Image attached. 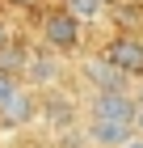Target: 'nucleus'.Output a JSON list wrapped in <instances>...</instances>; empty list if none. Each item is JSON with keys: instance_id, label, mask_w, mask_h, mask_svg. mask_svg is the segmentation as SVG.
<instances>
[{"instance_id": "f257e3e1", "label": "nucleus", "mask_w": 143, "mask_h": 148, "mask_svg": "<svg viewBox=\"0 0 143 148\" xmlns=\"http://www.w3.org/2000/svg\"><path fill=\"white\" fill-rule=\"evenodd\" d=\"M80 34H84V21H76L67 9L46 13V21H42V42L51 47V51H76V47H80Z\"/></svg>"}, {"instance_id": "f03ea898", "label": "nucleus", "mask_w": 143, "mask_h": 148, "mask_svg": "<svg viewBox=\"0 0 143 148\" xmlns=\"http://www.w3.org/2000/svg\"><path fill=\"white\" fill-rule=\"evenodd\" d=\"M105 59H110L122 76H143V38L114 34L110 42H105Z\"/></svg>"}, {"instance_id": "7ed1b4c3", "label": "nucleus", "mask_w": 143, "mask_h": 148, "mask_svg": "<svg viewBox=\"0 0 143 148\" xmlns=\"http://www.w3.org/2000/svg\"><path fill=\"white\" fill-rule=\"evenodd\" d=\"M88 119H105V123H135V97H131L126 89L93 93V102H88Z\"/></svg>"}, {"instance_id": "20e7f679", "label": "nucleus", "mask_w": 143, "mask_h": 148, "mask_svg": "<svg viewBox=\"0 0 143 148\" xmlns=\"http://www.w3.org/2000/svg\"><path fill=\"white\" fill-rule=\"evenodd\" d=\"M34 114H38V102H34V93L25 89V85H17V93H13L9 102L0 106V123H4V127H25Z\"/></svg>"}, {"instance_id": "39448f33", "label": "nucleus", "mask_w": 143, "mask_h": 148, "mask_svg": "<svg viewBox=\"0 0 143 148\" xmlns=\"http://www.w3.org/2000/svg\"><path fill=\"white\" fill-rule=\"evenodd\" d=\"M135 136V123H105V119H88V140L101 148H118Z\"/></svg>"}, {"instance_id": "423d86ee", "label": "nucleus", "mask_w": 143, "mask_h": 148, "mask_svg": "<svg viewBox=\"0 0 143 148\" xmlns=\"http://www.w3.org/2000/svg\"><path fill=\"white\" fill-rule=\"evenodd\" d=\"M84 72L93 76V85H97V93H114V89H126V80H122V72L114 68L110 59L101 55V59H88Z\"/></svg>"}, {"instance_id": "0eeeda50", "label": "nucleus", "mask_w": 143, "mask_h": 148, "mask_svg": "<svg viewBox=\"0 0 143 148\" xmlns=\"http://www.w3.org/2000/svg\"><path fill=\"white\" fill-rule=\"evenodd\" d=\"M55 76H59L55 59H46V55H30V59H25V72H21V80L38 85V89H51V85H55Z\"/></svg>"}, {"instance_id": "6e6552de", "label": "nucleus", "mask_w": 143, "mask_h": 148, "mask_svg": "<svg viewBox=\"0 0 143 148\" xmlns=\"http://www.w3.org/2000/svg\"><path fill=\"white\" fill-rule=\"evenodd\" d=\"M63 9L76 17V21H97L101 13H105V4L101 0H63Z\"/></svg>"}, {"instance_id": "1a4fd4ad", "label": "nucleus", "mask_w": 143, "mask_h": 148, "mask_svg": "<svg viewBox=\"0 0 143 148\" xmlns=\"http://www.w3.org/2000/svg\"><path fill=\"white\" fill-rule=\"evenodd\" d=\"M17 85H21L17 76H9V72H0V106H4V102L13 97V93H17Z\"/></svg>"}, {"instance_id": "9d476101", "label": "nucleus", "mask_w": 143, "mask_h": 148, "mask_svg": "<svg viewBox=\"0 0 143 148\" xmlns=\"http://www.w3.org/2000/svg\"><path fill=\"white\" fill-rule=\"evenodd\" d=\"M135 131H139V136H143V97H139V102H135Z\"/></svg>"}, {"instance_id": "9b49d317", "label": "nucleus", "mask_w": 143, "mask_h": 148, "mask_svg": "<svg viewBox=\"0 0 143 148\" xmlns=\"http://www.w3.org/2000/svg\"><path fill=\"white\" fill-rule=\"evenodd\" d=\"M118 148H143V136H139V131H135V136L126 140V144H118Z\"/></svg>"}, {"instance_id": "f8f14e48", "label": "nucleus", "mask_w": 143, "mask_h": 148, "mask_svg": "<svg viewBox=\"0 0 143 148\" xmlns=\"http://www.w3.org/2000/svg\"><path fill=\"white\" fill-rule=\"evenodd\" d=\"M4 47H9V25L0 21V51H4Z\"/></svg>"}, {"instance_id": "ddd939ff", "label": "nucleus", "mask_w": 143, "mask_h": 148, "mask_svg": "<svg viewBox=\"0 0 143 148\" xmlns=\"http://www.w3.org/2000/svg\"><path fill=\"white\" fill-rule=\"evenodd\" d=\"M101 4H114V0H101Z\"/></svg>"}]
</instances>
